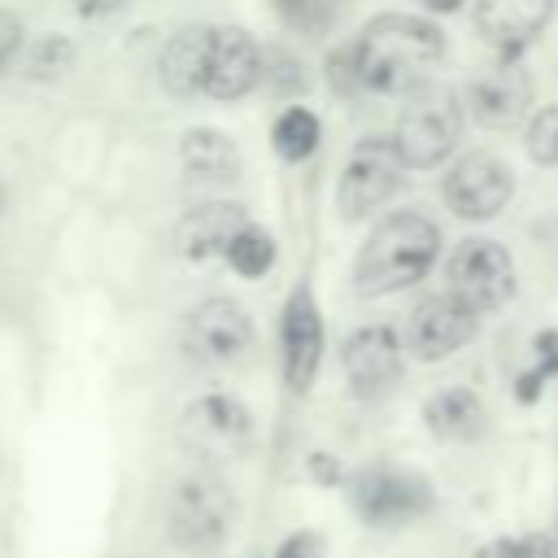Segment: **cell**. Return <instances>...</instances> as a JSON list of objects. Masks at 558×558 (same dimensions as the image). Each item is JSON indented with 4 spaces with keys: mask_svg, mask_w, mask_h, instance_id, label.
<instances>
[{
    "mask_svg": "<svg viewBox=\"0 0 558 558\" xmlns=\"http://www.w3.org/2000/svg\"><path fill=\"white\" fill-rule=\"evenodd\" d=\"M166 541L187 558H214L235 532V493L214 466H196L166 488L161 501Z\"/></svg>",
    "mask_w": 558,
    "mask_h": 558,
    "instance_id": "3",
    "label": "cell"
},
{
    "mask_svg": "<svg viewBox=\"0 0 558 558\" xmlns=\"http://www.w3.org/2000/svg\"><path fill=\"white\" fill-rule=\"evenodd\" d=\"M440 196L445 205L458 214V218H471V222H484V218H497L510 196H514V174L501 157L493 153H466L462 161H453V170L445 174L440 183Z\"/></svg>",
    "mask_w": 558,
    "mask_h": 558,
    "instance_id": "10",
    "label": "cell"
},
{
    "mask_svg": "<svg viewBox=\"0 0 558 558\" xmlns=\"http://www.w3.org/2000/svg\"><path fill=\"white\" fill-rule=\"evenodd\" d=\"M318 554H323V541H318L314 532H296V536H288V541L279 545L275 558H318Z\"/></svg>",
    "mask_w": 558,
    "mask_h": 558,
    "instance_id": "25",
    "label": "cell"
},
{
    "mask_svg": "<svg viewBox=\"0 0 558 558\" xmlns=\"http://www.w3.org/2000/svg\"><path fill=\"white\" fill-rule=\"evenodd\" d=\"M349 497H353L357 519L371 523V527H397V523H410V519L432 510L427 480L414 475V471H397V466L357 471L353 484H349Z\"/></svg>",
    "mask_w": 558,
    "mask_h": 558,
    "instance_id": "6",
    "label": "cell"
},
{
    "mask_svg": "<svg viewBox=\"0 0 558 558\" xmlns=\"http://www.w3.org/2000/svg\"><path fill=\"white\" fill-rule=\"evenodd\" d=\"M318 135H323L318 118H314L310 109H301V105L283 109V113L275 118V126H270V144H275V153L288 157V161H305V157L318 148Z\"/></svg>",
    "mask_w": 558,
    "mask_h": 558,
    "instance_id": "21",
    "label": "cell"
},
{
    "mask_svg": "<svg viewBox=\"0 0 558 558\" xmlns=\"http://www.w3.org/2000/svg\"><path fill=\"white\" fill-rule=\"evenodd\" d=\"M340 362H344V379L353 388L357 401H379L397 388L401 379V340L392 327H357L344 349H340Z\"/></svg>",
    "mask_w": 558,
    "mask_h": 558,
    "instance_id": "13",
    "label": "cell"
},
{
    "mask_svg": "<svg viewBox=\"0 0 558 558\" xmlns=\"http://www.w3.org/2000/svg\"><path fill=\"white\" fill-rule=\"evenodd\" d=\"M74 4H78V13H83V17H105V13L122 9L126 0H74Z\"/></svg>",
    "mask_w": 558,
    "mask_h": 558,
    "instance_id": "29",
    "label": "cell"
},
{
    "mask_svg": "<svg viewBox=\"0 0 558 558\" xmlns=\"http://www.w3.org/2000/svg\"><path fill=\"white\" fill-rule=\"evenodd\" d=\"M423 9H432V13H453V9H462V0H423Z\"/></svg>",
    "mask_w": 558,
    "mask_h": 558,
    "instance_id": "30",
    "label": "cell"
},
{
    "mask_svg": "<svg viewBox=\"0 0 558 558\" xmlns=\"http://www.w3.org/2000/svg\"><path fill=\"white\" fill-rule=\"evenodd\" d=\"M458 135H462V105H458V96H453L449 87H440V83L414 87V96H410V105L401 109L397 131H392L397 153H401V161H405L410 170H432V166H440V161L453 153Z\"/></svg>",
    "mask_w": 558,
    "mask_h": 558,
    "instance_id": "4",
    "label": "cell"
},
{
    "mask_svg": "<svg viewBox=\"0 0 558 558\" xmlns=\"http://www.w3.org/2000/svg\"><path fill=\"white\" fill-rule=\"evenodd\" d=\"M445 57V35L436 22L414 13H379L362 26L353 44L357 83L371 92H414L423 74Z\"/></svg>",
    "mask_w": 558,
    "mask_h": 558,
    "instance_id": "1",
    "label": "cell"
},
{
    "mask_svg": "<svg viewBox=\"0 0 558 558\" xmlns=\"http://www.w3.org/2000/svg\"><path fill=\"white\" fill-rule=\"evenodd\" d=\"M0 209H4V187H0Z\"/></svg>",
    "mask_w": 558,
    "mask_h": 558,
    "instance_id": "31",
    "label": "cell"
},
{
    "mask_svg": "<svg viewBox=\"0 0 558 558\" xmlns=\"http://www.w3.org/2000/svg\"><path fill=\"white\" fill-rule=\"evenodd\" d=\"M179 157L201 179H235L240 170V153L222 131H187L179 144Z\"/></svg>",
    "mask_w": 558,
    "mask_h": 558,
    "instance_id": "20",
    "label": "cell"
},
{
    "mask_svg": "<svg viewBox=\"0 0 558 558\" xmlns=\"http://www.w3.org/2000/svg\"><path fill=\"white\" fill-rule=\"evenodd\" d=\"M209 39H214V31L187 26V31H179V35L161 48L157 70H161V87H166L170 96H196V92H205Z\"/></svg>",
    "mask_w": 558,
    "mask_h": 558,
    "instance_id": "18",
    "label": "cell"
},
{
    "mask_svg": "<svg viewBox=\"0 0 558 558\" xmlns=\"http://www.w3.org/2000/svg\"><path fill=\"white\" fill-rule=\"evenodd\" d=\"M532 105V78L514 57H501L497 65L480 70L466 87V109L488 131H510L527 118Z\"/></svg>",
    "mask_w": 558,
    "mask_h": 558,
    "instance_id": "14",
    "label": "cell"
},
{
    "mask_svg": "<svg viewBox=\"0 0 558 558\" xmlns=\"http://www.w3.org/2000/svg\"><path fill=\"white\" fill-rule=\"evenodd\" d=\"M253 349V318L231 296H209L192 305L183 323V353L196 366H231Z\"/></svg>",
    "mask_w": 558,
    "mask_h": 558,
    "instance_id": "8",
    "label": "cell"
},
{
    "mask_svg": "<svg viewBox=\"0 0 558 558\" xmlns=\"http://www.w3.org/2000/svg\"><path fill=\"white\" fill-rule=\"evenodd\" d=\"M527 157L536 166H558V105H545L532 122H527Z\"/></svg>",
    "mask_w": 558,
    "mask_h": 558,
    "instance_id": "23",
    "label": "cell"
},
{
    "mask_svg": "<svg viewBox=\"0 0 558 558\" xmlns=\"http://www.w3.org/2000/svg\"><path fill=\"white\" fill-rule=\"evenodd\" d=\"M262 78V48L248 31L222 26L209 39V65H205V96L235 100Z\"/></svg>",
    "mask_w": 558,
    "mask_h": 558,
    "instance_id": "15",
    "label": "cell"
},
{
    "mask_svg": "<svg viewBox=\"0 0 558 558\" xmlns=\"http://www.w3.org/2000/svg\"><path fill=\"white\" fill-rule=\"evenodd\" d=\"M183 445L205 462H231L253 449V414L227 392H205L179 414Z\"/></svg>",
    "mask_w": 558,
    "mask_h": 558,
    "instance_id": "5",
    "label": "cell"
},
{
    "mask_svg": "<svg viewBox=\"0 0 558 558\" xmlns=\"http://www.w3.org/2000/svg\"><path fill=\"white\" fill-rule=\"evenodd\" d=\"M536 371L549 379L558 375V331H541L536 336Z\"/></svg>",
    "mask_w": 558,
    "mask_h": 558,
    "instance_id": "26",
    "label": "cell"
},
{
    "mask_svg": "<svg viewBox=\"0 0 558 558\" xmlns=\"http://www.w3.org/2000/svg\"><path fill=\"white\" fill-rule=\"evenodd\" d=\"M541 388H545V375H541V371L532 366V371H523V375H519V384H514V397H519L523 405H532Z\"/></svg>",
    "mask_w": 558,
    "mask_h": 558,
    "instance_id": "28",
    "label": "cell"
},
{
    "mask_svg": "<svg viewBox=\"0 0 558 558\" xmlns=\"http://www.w3.org/2000/svg\"><path fill=\"white\" fill-rule=\"evenodd\" d=\"M449 292L488 314L514 296V262L497 240H462L449 257Z\"/></svg>",
    "mask_w": 558,
    "mask_h": 558,
    "instance_id": "11",
    "label": "cell"
},
{
    "mask_svg": "<svg viewBox=\"0 0 558 558\" xmlns=\"http://www.w3.org/2000/svg\"><path fill=\"white\" fill-rule=\"evenodd\" d=\"M279 362H283V384L292 392H310L318 362H323V314L310 292V283H296L283 301L279 318Z\"/></svg>",
    "mask_w": 558,
    "mask_h": 558,
    "instance_id": "12",
    "label": "cell"
},
{
    "mask_svg": "<svg viewBox=\"0 0 558 558\" xmlns=\"http://www.w3.org/2000/svg\"><path fill=\"white\" fill-rule=\"evenodd\" d=\"M480 331V310H471L458 292H432L423 296L405 318V349L418 362H440L458 353Z\"/></svg>",
    "mask_w": 558,
    "mask_h": 558,
    "instance_id": "9",
    "label": "cell"
},
{
    "mask_svg": "<svg viewBox=\"0 0 558 558\" xmlns=\"http://www.w3.org/2000/svg\"><path fill=\"white\" fill-rule=\"evenodd\" d=\"M554 17V0H475V31L501 52L519 57Z\"/></svg>",
    "mask_w": 558,
    "mask_h": 558,
    "instance_id": "16",
    "label": "cell"
},
{
    "mask_svg": "<svg viewBox=\"0 0 558 558\" xmlns=\"http://www.w3.org/2000/svg\"><path fill=\"white\" fill-rule=\"evenodd\" d=\"M17 44H22V26L13 13H0V74L9 70V61L17 57Z\"/></svg>",
    "mask_w": 558,
    "mask_h": 558,
    "instance_id": "24",
    "label": "cell"
},
{
    "mask_svg": "<svg viewBox=\"0 0 558 558\" xmlns=\"http://www.w3.org/2000/svg\"><path fill=\"white\" fill-rule=\"evenodd\" d=\"M401 170H410V166L401 161L397 140H384V135L357 140V148L344 161L340 192H336L340 214L344 218H366L371 209H379L401 187Z\"/></svg>",
    "mask_w": 558,
    "mask_h": 558,
    "instance_id": "7",
    "label": "cell"
},
{
    "mask_svg": "<svg viewBox=\"0 0 558 558\" xmlns=\"http://www.w3.org/2000/svg\"><path fill=\"white\" fill-rule=\"evenodd\" d=\"M248 227L244 209L240 205H227V201H209V205H196L192 214L179 218L174 227V248L187 257V262H214V257H227L231 240Z\"/></svg>",
    "mask_w": 558,
    "mask_h": 558,
    "instance_id": "17",
    "label": "cell"
},
{
    "mask_svg": "<svg viewBox=\"0 0 558 558\" xmlns=\"http://www.w3.org/2000/svg\"><path fill=\"white\" fill-rule=\"evenodd\" d=\"M510 558H554V549H549L545 536H523V541L510 545Z\"/></svg>",
    "mask_w": 558,
    "mask_h": 558,
    "instance_id": "27",
    "label": "cell"
},
{
    "mask_svg": "<svg viewBox=\"0 0 558 558\" xmlns=\"http://www.w3.org/2000/svg\"><path fill=\"white\" fill-rule=\"evenodd\" d=\"M440 253V227L418 209H397L366 235L353 262V288L362 296H388L418 283Z\"/></svg>",
    "mask_w": 558,
    "mask_h": 558,
    "instance_id": "2",
    "label": "cell"
},
{
    "mask_svg": "<svg viewBox=\"0 0 558 558\" xmlns=\"http://www.w3.org/2000/svg\"><path fill=\"white\" fill-rule=\"evenodd\" d=\"M423 418H427L432 436H440V440H475L484 432V401L471 388H445V392L427 397Z\"/></svg>",
    "mask_w": 558,
    "mask_h": 558,
    "instance_id": "19",
    "label": "cell"
},
{
    "mask_svg": "<svg viewBox=\"0 0 558 558\" xmlns=\"http://www.w3.org/2000/svg\"><path fill=\"white\" fill-rule=\"evenodd\" d=\"M227 262H231V270H235V275H244V279H262V275L275 266V240H270L262 227H253V222H248V227L231 240Z\"/></svg>",
    "mask_w": 558,
    "mask_h": 558,
    "instance_id": "22",
    "label": "cell"
}]
</instances>
